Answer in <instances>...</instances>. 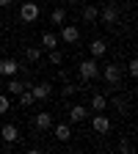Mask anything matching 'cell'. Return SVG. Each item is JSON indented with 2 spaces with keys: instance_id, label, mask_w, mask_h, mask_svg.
I'll return each instance as SVG.
<instances>
[{
  "instance_id": "cell-1",
  "label": "cell",
  "mask_w": 138,
  "mask_h": 154,
  "mask_svg": "<svg viewBox=\"0 0 138 154\" xmlns=\"http://www.w3.org/2000/svg\"><path fill=\"white\" fill-rule=\"evenodd\" d=\"M77 74H80L83 83H91L100 77V63H97V58H86V61L77 63Z\"/></svg>"
},
{
  "instance_id": "cell-2",
  "label": "cell",
  "mask_w": 138,
  "mask_h": 154,
  "mask_svg": "<svg viewBox=\"0 0 138 154\" xmlns=\"http://www.w3.org/2000/svg\"><path fill=\"white\" fill-rule=\"evenodd\" d=\"M39 17H42V8H39V3H36V0H28V3H22V6H19V19H22L25 25L39 22Z\"/></svg>"
},
{
  "instance_id": "cell-3",
  "label": "cell",
  "mask_w": 138,
  "mask_h": 154,
  "mask_svg": "<svg viewBox=\"0 0 138 154\" xmlns=\"http://www.w3.org/2000/svg\"><path fill=\"white\" fill-rule=\"evenodd\" d=\"M97 19H100L102 25H108V28L119 25V6H116V3H108L100 14H97Z\"/></svg>"
},
{
  "instance_id": "cell-4",
  "label": "cell",
  "mask_w": 138,
  "mask_h": 154,
  "mask_svg": "<svg viewBox=\"0 0 138 154\" xmlns=\"http://www.w3.org/2000/svg\"><path fill=\"white\" fill-rule=\"evenodd\" d=\"M102 77H105L108 85H119V83H122V66H119V63H108V66L102 69Z\"/></svg>"
},
{
  "instance_id": "cell-5",
  "label": "cell",
  "mask_w": 138,
  "mask_h": 154,
  "mask_svg": "<svg viewBox=\"0 0 138 154\" xmlns=\"http://www.w3.org/2000/svg\"><path fill=\"white\" fill-rule=\"evenodd\" d=\"M91 127H94V132H97V135H108V132H111V119H108L105 113H94Z\"/></svg>"
},
{
  "instance_id": "cell-6",
  "label": "cell",
  "mask_w": 138,
  "mask_h": 154,
  "mask_svg": "<svg viewBox=\"0 0 138 154\" xmlns=\"http://www.w3.org/2000/svg\"><path fill=\"white\" fill-rule=\"evenodd\" d=\"M33 127H36L39 132H47V129L53 127V113H47V110L36 113V116H33Z\"/></svg>"
},
{
  "instance_id": "cell-7",
  "label": "cell",
  "mask_w": 138,
  "mask_h": 154,
  "mask_svg": "<svg viewBox=\"0 0 138 154\" xmlns=\"http://www.w3.org/2000/svg\"><path fill=\"white\" fill-rule=\"evenodd\" d=\"M17 72H19V63L14 58H3L0 61V77H17Z\"/></svg>"
},
{
  "instance_id": "cell-8",
  "label": "cell",
  "mask_w": 138,
  "mask_h": 154,
  "mask_svg": "<svg viewBox=\"0 0 138 154\" xmlns=\"http://www.w3.org/2000/svg\"><path fill=\"white\" fill-rule=\"evenodd\" d=\"M88 113H91V110L83 107V105H72V107H69V121H72V124H80V121L88 119Z\"/></svg>"
},
{
  "instance_id": "cell-9",
  "label": "cell",
  "mask_w": 138,
  "mask_h": 154,
  "mask_svg": "<svg viewBox=\"0 0 138 154\" xmlns=\"http://www.w3.org/2000/svg\"><path fill=\"white\" fill-rule=\"evenodd\" d=\"M30 91H33V99H36V102H44V99H50L53 85H50V83H39V85H30Z\"/></svg>"
},
{
  "instance_id": "cell-10",
  "label": "cell",
  "mask_w": 138,
  "mask_h": 154,
  "mask_svg": "<svg viewBox=\"0 0 138 154\" xmlns=\"http://www.w3.org/2000/svg\"><path fill=\"white\" fill-rule=\"evenodd\" d=\"M61 38L66 44H77L80 42V30H77V25H64L61 28Z\"/></svg>"
},
{
  "instance_id": "cell-11",
  "label": "cell",
  "mask_w": 138,
  "mask_h": 154,
  "mask_svg": "<svg viewBox=\"0 0 138 154\" xmlns=\"http://www.w3.org/2000/svg\"><path fill=\"white\" fill-rule=\"evenodd\" d=\"M88 52H91V58H97V61H100V58L108 52V42H105V38H94V42L88 44Z\"/></svg>"
},
{
  "instance_id": "cell-12",
  "label": "cell",
  "mask_w": 138,
  "mask_h": 154,
  "mask_svg": "<svg viewBox=\"0 0 138 154\" xmlns=\"http://www.w3.org/2000/svg\"><path fill=\"white\" fill-rule=\"evenodd\" d=\"M88 110H91V113H105V110H108V96H105V94H94Z\"/></svg>"
},
{
  "instance_id": "cell-13",
  "label": "cell",
  "mask_w": 138,
  "mask_h": 154,
  "mask_svg": "<svg viewBox=\"0 0 138 154\" xmlns=\"http://www.w3.org/2000/svg\"><path fill=\"white\" fill-rule=\"evenodd\" d=\"M0 138H3V140L11 146V143H17V140H19V129H17L14 124H3V129H0Z\"/></svg>"
},
{
  "instance_id": "cell-14",
  "label": "cell",
  "mask_w": 138,
  "mask_h": 154,
  "mask_svg": "<svg viewBox=\"0 0 138 154\" xmlns=\"http://www.w3.org/2000/svg\"><path fill=\"white\" fill-rule=\"evenodd\" d=\"M55 138L61 140V143H66L72 138V127L69 124H55Z\"/></svg>"
},
{
  "instance_id": "cell-15",
  "label": "cell",
  "mask_w": 138,
  "mask_h": 154,
  "mask_svg": "<svg viewBox=\"0 0 138 154\" xmlns=\"http://www.w3.org/2000/svg\"><path fill=\"white\" fill-rule=\"evenodd\" d=\"M97 14H100V8H97V6H83V11H80L83 22H97Z\"/></svg>"
},
{
  "instance_id": "cell-16",
  "label": "cell",
  "mask_w": 138,
  "mask_h": 154,
  "mask_svg": "<svg viewBox=\"0 0 138 154\" xmlns=\"http://www.w3.org/2000/svg\"><path fill=\"white\" fill-rule=\"evenodd\" d=\"M6 91H8L11 96H17L19 91H25V83H22V80H17V77H8V85H6Z\"/></svg>"
},
{
  "instance_id": "cell-17",
  "label": "cell",
  "mask_w": 138,
  "mask_h": 154,
  "mask_svg": "<svg viewBox=\"0 0 138 154\" xmlns=\"http://www.w3.org/2000/svg\"><path fill=\"white\" fill-rule=\"evenodd\" d=\"M17 96H19V105H22V107H33V102H36V99H33V91H30V88L19 91Z\"/></svg>"
},
{
  "instance_id": "cell-18",
  "label": "cell",
  "mask_w": 138,
  "mask_h": 154,
  "mask_svg": "<svg viewBox=\"0 0 138 154\" xmlns=\"http://www.w3.org/2000/svg\"><path fill=\"white\" fill-rule=\"evenodd\" d=\"M42 47H47V50H53V47H58V36H55L53 30H47V33H42Z\"/></svg>"
},
{
  "instance_id": "cell-19",
  "label": "cell",
  "mask_w": 138,
  "mask_h": 154,
  "mask_svg": "<svg viewBox=\"0 0 138 154\" xmlns=\"http://www.w3.org/2000/svg\"><path fill=\"white\" fill-rule=\"evenodd\" d=\"M50 19H53V25H64L66 22V8H53Z\"/></svg>"
},
{
  "instance_id": "cell-20",
  "label": "cell",
  "mask_w": 138,
  "mask_h": 154,
  "mask_svg": "<svg viewBox=\"0 0 138 154\" xmlns=\"http://www.w3.org/2000/svg\"><path fill=\"white\" fill-rule=\"evenodd\" d=\"M47 58H50V63H53V66H61V63H64V52L58 50V47H53Z\"/></svg>"
},
{
  "instance_id": "cell-21",
  "label": "cell",
  "mask_w": 138,
  "mask_h": 154,
  "mask_svg": "<svg viewBox=\"0 0 138 154\" xmlns=\"http://www.w3.org/2000/svg\"><path fill=\"white\" fill-rule=\"evenodd\" d=\"M25 58H28L30 63L42 61V50H39V47H25Z\"/></svg>"
},
{
  "instance_id": "cell-22",
  "label": "cell",
  "mask_w": 138,
  "mask_h": 154,
  "mask_svg": "<svg viewBox=\"0 0 138 154\" xmlns=\"http://www.w3.org/2000/svg\"><path fill=\"white\" fill-rule=\"evenodd\" d=\"M77 91H80V85H75V83H69V80H66L61 94H64V96H72V94H77Z\"/></svg>"
},
{
  "instance_id": "cell-23",
  "label": "cell",
  "mask_w": 138,
  "mask_h": 154,
  "mask_svg": "<svg viewBox=\"0 0 138 154\" xmlns=\"http://www.w3.org/2000/svg\"><path fill=\"white\" fill-rule=\"evenodd\" d=\"M127 74H130V77H138V61H135V58H130V63H127Z\"/></svg>"
},
{
  "instance_id": "cell-24",
  "label": "cell",
  "mask_w": 138,
  "mask_h": 154,
  "mask_svg": "<svg viewBox=\"0 0 138 154\" xmlns=\"http://www.w3.org/2000/svg\"><path fill=\"white\" fill-rule=\"evenodd\" d=\"M119 151H122V154H130V151H133V143H130L127 138H122V140H119Z\"/></svg>"
},
{
  "instance_id": "cell-25",
  "label": "cell",
  "mask_w": 138,
  "mask_h": 154,
  "mask_svg": "<svg viewBox=\"0 0 138 154\" xmlns=\"http://www.w3.org/2000/svg\"><path fill=\"white\" fill-rule=\"evenodd\" d=\"M8 107H11L8 96H6V94H0V113H8Z\"/></svg>"
},
{
  "instance_id": "cell-26",
  "label": "cell",
  "mask_w": 138,
  "mask_h": 154,
  "mask_svg": "<svg viewBox=\"0 0 138 154\" xmlns=\"http://www.w3.org/2000/svg\"><path fill=\"white\" fill-rule=\"evenodd\" d=\"M113 107H116V110H124V107H127V102L122 99V96H113Z\"/></svg>"
},
{
  "instance_id": "cell-27",
  "label": "cell",
  "mask_w": 138,
  "mask_h": 154,
  "mask_svg": "<svg viewBox=\"0 0 138 154\" xmlns=\"http://www.w3.org/2000/svg\"><path fill=\"white\" fill-rule=\"evenodd\" d=\"M11 3H14V0H0V8H8Z\"/></svg>"
},
{
  "instance_id": "cell-28",
  "label": "cell",
  "mask_w": 138,
  "mask_h": 154,
  "mask_svg": "<svg viewBox=\"0 0 138 154\" xmlns=\"http://www.w3.org/2000/svg\"><path fill=\"white\" fill-rule=\"evenodd\" d=\"M66 3H72V6H77V3H83V0H66Z\"/></svg>"
},
{
  "instance_id": "cell-29",
  "label": "cell",
  "mask_w": 138,
  "mask_h": 154,
  "mask_svg": "<svg viewBox=\"0 0 138 154\" xmlns=\"http://www.w3.org/2000/svg\"><path fill=\"white\" fill-rule=\"evenodd\" d=\"M94 3H105V0H94Z\"/></svg>"
}]
</instances>
